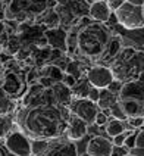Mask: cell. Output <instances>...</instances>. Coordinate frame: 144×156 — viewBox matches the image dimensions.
<instances>
[{"label": "cell", "instance_id": "1", "mask_svg": "<svg viewBox=\"0 0 144 156\" xmlns=\"http://www.w3.org/2000/svg\"><path fill=\"white\" fill-rule=\"evenodd\" d=\"M69 111L56 105L22 106L15 111V125L30 140H54L65 137Z\"/></svg>", "mask_w": 144, "mask_h": 156}, {"label": "cell", "instance_id": "2", "mask_svg": "<svg viewBox=\"0 0 144 156\" xmlns=\"http://www.w3.org/2000/svg\"><path fill=\"white\" fill-rule=\"evenodd\" d=\"M112 34L113 31L106 24L94 22L90 19L83 25L81 21L76 31L75 53L87 63H97Z\"/></svg>", "mask_w": 144, "mask_h": 156}, {"label": "cell", "instance_id": "3", "mask_svg": "<svg viewBox=\"0 0 144 156\" xmlns=\"http://www.w3.org/2000/svg\"><path fill=\"white\" fill-rule=\"evenodd\" d=\"M113 78L119 83L135 81L144 72V52L134 46L124 44L109 65Z\"/></svg>", "mask_w": 144, "mask_h": 156}, {"label": "cell", "instance_id": "4", "mask_svg": "<svg viewBox=\"0 0 144 156\" xmlns=\"http://www.w3.org/2000/svg\"><path fill=\"white\" fill-rule=\"evenodd\" d=\"M49 0H9L5 9V18L16 22L33 21L47 9Z\"/></svg>", "mask_w": 144, "mask_h": 156}, {"label": "cell", "instance_id": "5", "mask_svg": "<svg viewBox=\"0 0 144 156\" xmlns=\"http://www.w3.org/2000/svg\"><path fill=\"white\" fill-rule=\"evenodd\" d=\"M0 87L8 93L12 99H22L25 94L28 83L24 74L19 69H13L12 66H5L3 72L0 74Z\"/></svg>", "mask_w": 144, "mask_h": 156}, {"label": "cell", "instance_id": "6", "mask_svg": "<svg viewBox=\"0 0 144 156\" xmlns=\"http://www.w3.org/2000/svg\"><path fill=\"white\" fill-rule=\"evenodd\" d=\"M113 15L116 18V22L122 28H125L128 31H134V30H143L144 28V13L141 6H134L131 3H128L127 0L119 6Z\"/></svg>", "mask_w": 144, "mask_h": 156}, {"label": "cell", "instance_id": "7", "mask_svg": "<svg viewBox=\"0 0 144 156\" xmlns=\"http://www.w3.org/2000/svg\"><path fill=\"white\" fill-rule=\"evenodd\" d=\"M5 146L12 155L15 156H34L33 143L19 128H13L5 137Z\"/></svg>", "mask_w": 144, "mask_h": 156}, {"label": "cell", "instance_id": "8", "mask_svg": "<svg viewBox=\"0 0 144 156\" xmlns=\"http://www.w3.org/2000/svg\"><path fill=\"white\" fill-rule=\"evenodd\" d=\"M68 111L90 125L94 124V118L100 109L96 102H91L87 97H72L71 103L68 105Z\"/></svg>", "mask_w": 144, "mask_h": 156}, {"label": "cell", "instance_id": "9", "mask_svg": "<svg viewBox=\"0 0 144 156\" xmlns=\"http://www.w3.org/2000/svg\"><path fill=\"white\" fill-rule=\"evenodd\" d=\"M35 156H79V152L74 141L68 140L66 137H59L49 140L44 149Z\"/></svg>", "mask_w": 144, "mask_h": 156}, {"label": "cell", "instance_id": "10", "mask_svg": "<svg viewBox=\"0 0 144 156\" xmlns=\"http://www.w3.org/2000/svg\"><path fill=\"white\" fill-rule=\"evenodd\" d=\"M85 77L88 80V83L96 88H107V86L115 80L109 66H103V65H94L87 68Z\"/></svg>", "mask_w": 144, "mask_h": 156}, {"label": "cell", "instance_id": "11", "mask_svg": "<svg viewBox=\"0 0 144 156\" xmlns=\"http://www.w3.org/2000/svg\"><path fill=\"white\" fill-rule=\"evenodd\" d=\"M113 143L112 140L103 136H94L88 140L85 146V153L90 156H110L112 155Z\"/></svg>", "mask_w": 144, "mask_h": 156}, {"label": "cell", "instance_id": "12", "mask_svg": "<svg viewBox=\"0 0 144 156\" xmlns=\"http://www.w3.org/2000/svg\"><path fill=\"white\" fill-rule=\"evenodd\" d=\"M87 133H88V124L69 112L65 137L71 140V141H79V140H83L87 136Z\"/></svg>", "mask_w": 144, "mask_h": 156}, {"label": "cell", "instance_id": "13", "mask_svg": "<svg viewBox=\"0 0 144 156\" xmlns=\"http://www.w3.org/2000/svg\"><path fill=\"white\" fill-rule=\"evenodd\" d=\"M124 46V38H122V35L121 34H112L110 37L109 43L106 46V49H104V52H103L102 58L99 59V62L96 63V65H103V66H109L112 61L116 58V55L119 53L121 50V47Z\"/></svg>", "mask_w": 144, "mask_h": 156}, {"label": "cell", "instance_id": "14", "mask_svg": "<svg viewBox=\"0 0 144 156\" xmlns=\"http://www.w3.org/2000/svg\"><path fill=\"white\" fill-rule=\"evenodd\" d=\"M46 43L47 46H50L51 49L59 50V52H66L68 50V44H66V31L62 30L59 27L56 28H47L46 33Z\"/></svg>", "mask_w": 144, "mask_h": 156}, {"label": "cell", "instance_id": "15", "mask_svg": "<svg viewBox=\"0 0 144 156\" xmlns=\"http://www.w3.org/2000/svg\"><path fill=\"white\" fill-rule=\"evenodd\" d=\"M113 12L110 10L109 5L106 0H94L93 3L88 6V16L94 22H102L106 24L110 19V15Z\"/></svg>", "mask_w": 144, "mask_h": 156}, {"label": "cell", "instance_id": "16", "mask_svg": "<svg viewBox=\"0 0 144 156\" xmlns=\"http://www.w3.org/2000/svg\"><path fill=\"white\" fill-rule=\"evenodd\" d=\"M118 102L127 118H135V116L144 118V100L134 97H118Z\"/></svg>", "mask_w": 144, "mask_h": 156}, {"label": "cell", "instance_id": "17", "mask_svg": "<svg viewBox=\"0 0 144 156\" xmlns=\"http://www.w3.org/2000/svg\"><path fill=\"white\" fill-rule=\"evenodd\" d=\"M35 21H37V24L46 27V28H56L60 24L59 15L53 9H46L43 13H40L38 16L35 18Z\"/></svg>", "mask_w": 144, "mask_h": 156}, {"label": "cell", "instance_id": "18", "mask_svg": "<svg viewBox=\"0 0 144 156\" xmlns=\"http://www.w3.org/2000/svg\"><path fill=\"white\" fill-rule=\"evenodd\" d=\"M18 109V103L15 99H12L10 96L0 87V115H12Z\"/></svg>", "mask_w": 144, "mask_h": 156}, {"label": "cell", "instance_id": "19", "mask_svg": "<svg viewBox=\"0 0 144 156\" xmlns=\"http://www.w3.org/2000/svg\"><path fill=\"white\" fill-rule=\"evenodd\" d=\"M116 102H118V94L112 93L107 88H100V94L97 100V106L100 111H109Z\"/></svg>", "mask_w": 144, "mask_h": 156}, {"label": "cell", "instance_id": "20", "mask_svg": "<svg viewBox=\"0 0 144 156\" xmlns=\"http://www.w3.org/2000/svg\"><path fill=\"white\" fill-rule=\"evenodd\" d=\"M91 87L93 86L88 83L87 77L83 75L81 78H78V80H76L74 86L71 87V90H72V96H74V97H87Z\"/></svg>", "mask_w": 144, "mask_h": 156}, {"label": "cell", "instance_id": "21", "mask_svg": "<svg viewBox=\"0 0 144 156\" xmlns=\"http://www.w3.org/2000/svg\"><path fill=\"white\" fill-rule=\"evenodd\" d=\"M124 122L125 121H119L116 118H112V116H110L107 124L104 125V127H106V134L113 139L115 136L124 133V131H125V124H124Z\"/></svg>", "mask_w": 144, "mask_h": 156}, {"label": "cell", "instance_id": "22", "mask_svg": "<svg viewBox=\"0 0 144 156\" xmlns=\"http://www.w3.org/2000/svg\"><path fill=\"white\" fill-rule=\"evenodd\" d=\"M15 127V119L12 115H0V140L5 139Z\"/></svg>", "mask_w": 144, "mask_h": 156}, {"label": "cell", "instance_id": "23", "mask_svg": "<svg viewBox=\"0 0 144 156\" xmlns=\"http://www.w3.org/2000/svg\"><path fill=\"white\" fill-rule=\"evenodd\" d=\"M109 113H110L112 118H116V119H119V121H127V115L124 113V111H122V108H121L119 102H116V103L110 108Z\"/></svg>", "mask_w": 144, "mask_h": 156}, {"label": "cell", "instance_id": "24", "mask_svg": "<svg viewBox=\"0 0 144 156\" xmlns=\"http://www.w3.org/2000/svg\"><path fill=\"white\" fill-rule=\"evenodd\" d=\"M127 122H128V127H129V130H137V128L143 127L144 118H143V116H135V118H127Z\"/></svg>", "mask_w": 144, "mask_h": 156}, {"label": "cell", "instance_id": "25", "mask_svg": "<svg viewBox=\"0 0 144 156\" xmlns=\"http://www.w3.org/2000/svg\"><path fill=\"white\" fill-rule=\"evenodd\" d=\"M109 118L110 116H107L103 111H99L97 115H96V118H94V124H96L97 127H104V125L107 124V121H109Z\"/></svg>", "mask_w": 144, "mask_h": 156}, {"label": "cell", "instance_id": "26", "mask_svg": "<svg viewBox=\"0 0 144 156\" xmlns=\"http://www.w3.org/2000/svg\"><path fill=\"white\" fill-rule=\"evenodd\" d=\"M134 130H125L124 133H121V134H118V136H115L113 137V140H112V143L115 144V146H124V141H125V139H127V136L129 134V133H132Z\"/></svg>", "mask_w": 144, "mask_h": 156}, {"label": "cell", "instance_id": "27", "mask_svg": "<svg viewBox=\"0 0 144 156\" xmlns=\"http://www.w3.org/2000/svg\"><path fill=\"white\" fill-rule=\"evenodd\" d=\"M135 136H137V131L134 130L132 133H129L127 136V139L124 141V146L128 149V150H131L132 147H135Z\"/></svg>", "mask_w": 144, "mask_h": 156}, {"label": "cell", "instance_id": "28", "mask_svg": "<svg viewBox=\"0 0 144 156\" xmlns=\"http://www.w3.org/2000/svg\"><path fill=\"white\" fill-rule=\"evenodd\" d=\"M8 33H6V27L5 24L0 21V50H3V46L6 43V40H8Z\"/></svg>", "mask_w": 144, "mask_h": 156}, {"label": "cell", "instance_id": "29", "mask_svg": "<svg viewBox=\"0 0 144 156\" xmlns=\"http://www.w3.org/2000/svg\"><path fill=\"white\" fill-rule=\"evenodd\" d=\"M127 153H129V150H128L125 146H115V144H113L112 155L110 156H125Z\"/></svg>", "mask_w": 144, "mask_h": 156}, {"label": "cell", "instance_id": "30", "mask_svg": "<svg viewBox=\"0 0 144 156\" xmlns=\"http://www.w3.org/2000/svg\"><path fill=\"white\" fill-rule=\"evenodd\" d=\"M122 86H124V83H119V81H116V80H113L109 86H107V90H110V91L115 93V94H119V91H121Z\"/></svg>", "mask_w": 144, "mask_h": 156}, {"label": "cell", "instance_id": "31", "mask_svg": "<svg viewBox=\"0 0 144 156\" xmlns=\"http://www.w3.org/2000/svg\"><path fill=\"white\" fill-rule=\"evenodd\" d=\"M99 94H100V88L91 87V88H90V91H88L87 99H90L91 102H96V103H97V100H99Z\"/></svg>", "mask_w": 144, "mask_h": 156}, {"label": "cell", "instance_id": "32", "mask_svg": "<svg viewBox=\"0 0 144 156\" xmlns=\"http://www.w3.org/2000/svg\"><path fill=\"white\" fill-rule=\"evenodd\" d=\"M135 147H144V128L141 131H137V136H135Z\"/></svg>", "mask_w": 144, "mask_h": 156}, {"label": "cell", "instance_id": "33", "mask_svg": "<svg viewBox=\"0 0 144 156\" xmlns=\"http://www.w3.org/2000/svg\"><path fill=\"white\" fill-rule=\"evenodd\" d=\"M129 153L135 156H144V147H132L129 150Z\"/></svg>", "mask_w": 144, "mask_h": 156}, {"label": "cell", "instance_id": "34", "mask_svg": "<svg viewBox=\"0 0 144 156\" xmlns=\"http://www.w3.org/2000/svg\"><path fill=\"white\" fill-rule=\"evenodd\" d=\"M128 3L134 5V6H143L144 5V0H127Z\"/></svg>", "mask_w": 144, "mask_h": 156}, {"label": "cell", "instance_id": "35", "mask_svg": "<svg viewBox=\"0 0 144 156\" xmlns=\"http://www.w3.org/2000/svg\"><path fill=\"white\" fill-rule=\"evenodd\" d=\"M3 69H5V65H3V62L0 61V74L3 72Z\"/></svg>", "mask_w": 144, "mask_h": 156}, {"label": "cell", "instance_id": "36", "mask_svg": "<svg viewBox=\"0 0 144 156\" xmlns=\"http://www.w3.org/2000/svg\"><path fill=\"white\" fill-rule=\"evenodd\" d=\"M125 156H135V155H132V153H127Z\"/></svg>", "mask_w": 144, "mask_h": 156}, {"label": "cell", "instance_id": "37", "mask_svg": "<svg viewBox=\"0 0 144 156\" xmlns=\"http://www.w3.org/2000/svg\"><path fill=\"white\" fill-rule=\"evenodd\" d=\"M143 128H144V122H143Z\"/></svg>", "mask_w": 144, "mask_h": 156}, {"label": "cell", "instance_id": "38", "mask_svg": "<svg viewBox=\"0 0 144 156\" xmlns=\"http://www.w3.org/2000/svg\"><path fill=\"white\" fill-rule=\"evenodd\" d=\"M93 2H94V0H93Z\"/></svg>", "mask_w": 144, "mask_h": 156}]
</instances>
